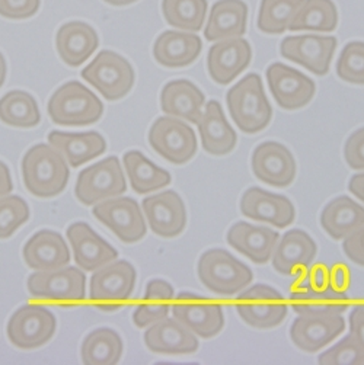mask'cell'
Here are the masks:
<instances>
[{
	"label": "cell",
	"instance_id": "6da1fadb",
	"mask_svg": "<svg viewBox=\"0 0 364 365\" xmlns=\"http://www.w3.org/2000/svg\"><path fill=\"white\" fill-rule=\"evenodd\" d=\"M21 166L25 188L35 197L51 198L67 187L69 165L50 144H35L25 153Z\"/></svg>",
	"mask_w": 364,
	"mask_h": 365
},
{
	"label": "cell",
	"instance_id": "7a4b0ae2",
	"mask_svg": "<svg viewBox=\"0 0 364 365\" xmlns=\"http://www.w3.org/2000/svg\"><path fill=\"white\" fill-rule=\"evenodd\" d=\"M232 120L245 134H257L268 127L273 109L266 96L260 75H246L226 95Z\"/></svg>",
	"mask_w": 364,
	"mask_h": 365
},
{
	"label": "cell",
	"instance_id": "3957f363",
	"mask_svg": "<svg viewBox=\"0 0 364 365\" xmlns=\"http://www.w3.org/2000/svg\"><path fill=\"white\" fill-rule=\"evenodd\" d=\"M291 309L298 314L335 313L341 314L348 309L345 291L338 289L330 279V272L316 267L296 284L290 294Z\"/></svg>",
	"mask_w": 364,
	"mask_h": 365
},
{
	"label": "cell",
	"instance_id": "277c9868",
	"mask_svg": "<svg viewBox=\"0 0 364 365\" xmlns=\"http://www.w3.org/2000/svg\"><path fill=\"white\" fill-rule=\"evenodd\" d=\"M201 284L217 296L233 297L252 282V271L225 249H210L197 267Z\"/></svg>",
	"mask_w": 364,
	"mask_h": 365
},
{
	"label": "cell",
	"instance_id": "5b68a950",
	"mask_svg": "<svg viewBox=\"0 0 364 365\" xmlns=\"http://www.w3.org/2000/svg\"><path fill=\"white\" fill-rule=\"evenodd\" d=\"M47 111L54 124L82 127L101 120L103 105L92 91L81 82L71 81L51 95Z\"/></svg>",
	"mask_w": 364,
	"mask_h": 365
},
{
	"label": "cell",
	"instance_id": "8992f818",
	"mask_svg": "<svg viewBox=\"0 0 364 365\" xmlns=\"http://www.w3.org/2000/svg\"><path fill=\"white\" fill-rule=\"evenodd\" d=\"M137 272L128 261H113L93 271L89 299L95 307L114 312L121 309L133 296Z\"/></svg>",
	"mask_w": 364,
	"mask_h": 365
},
{
	"label": "cell",
	"instance_id": "52a82bcc",
	"mask_svg": "<svg viewBox=\"0 0 364 365\" xmlns=\"http://www.w3.org/2000/svg\"><path fill=\"white\" fill-rule=\"evenodd\" d=\"M26 287L34 299L61 304H75L86 299V275L76 267L36 271L28 278Z\"/></svg>",
	"mask_w": 364,
	"mask_h": 365
},
{
	"label": "cell",
	"instance_id": "ba28073f",
	"mask_svg": "<svg viewBox=\"0 0 364 365\" xmlns=\"http://www.w3.org/2000/svg\"><path fill=\"white\" fill-rule=\"evenodd\" d=\"M82 78L106 101L123 99L134 86L133 66L114 51H101L82 70Z\"/></svg>",
	"mask_w": 364,
	"mask_h": 365
},
{
	"label": "cell",
	"instance_id": "9c48e42d",
	"mask_svg": "<svg viewBox=\"0 0 364 365\" xmlns=\"http://www.w3.org/2000/svg\"><path fill=\"white\" fill-rule=\"evenodd\" d=\"M127 191V180L116 156H109L86 169L76 180V198L85 205H95L101 201L120 197Z\"/></svg>",
	"mask_w": 364,
	"mask_h": 365
},
{
	"label": "cell",
	"instance_id": "30bf717a",
	"mask_svg": "<svg viewBox=\"0 0 364 365\" xmlns=\"http://www.w3.org/2000/svg\"><path fill=\"white\" fill-rule=\"evenodd\" d=\"M235 307L241 319L255 329H273L284 322L288 313L283 296L264 284L241 291Z\"/></svg>",
	"mask_w": 364,
	"mask_h": 365
},
{
	"label": "cell",
	"instance_id": "8fae6325",
	"mask_svg": "<svg viewBox=\"0 0 364 365\" xmlns=\"http://www.w3.org/2000/svg\"><path fill=\"white\" fill-rule=\"evenodd\" d=\"M149 143L153 150L173 165H184L197 153V135L184 121L175 117L158 118L151 131Z\"/></svg>",
	"mask_w": 364,
	"mask_h": 365
},
{
	"label": "cell",
	"instance_id": "7c38bea8",
	"mask_svg": "<svg viewBox=\"0 0 364 365\" xmlns=\"http://www.w3.org/2000/svg\"><path fill=\"white\" fill-rule=\"evenodd\" d=\"M57 320L41 304H26L18 309L8 322V338L19 349H35L46 345L54 335Z\"/></svg>",
	"mask_w": 364,
	"mask_h": 365
},
{
	"label": "cell",
	"instance_id": "4fadbf2b",
	"mask_svg": "<svg viewBox=\"0 0 364 365\" xmlns=\"http://www.w3.org/2000/svg\"><path fill=\"white\" fill-rule=\"evenodd\" d=\"M92 214L124 243H136L148 232L138 202L130 197L120 195L101 201L93 205Z\"/></svg>",
	"mask_w": 364,
	"mask_h": 365
},
{
	"label": "cell",
	"instance_id": "5bb4252c",
	"mask_svg": "<svg viewBox=\"0 0 364 365\" xmlns=\"http://www.w3.org/2000/svg\"><path fill=\"white\" fill-rule=\"evenodd\" d=\"M171 310L178 322L204 339L218 335L225 326L223 307L194 293H179Z\"/></svg>",
	"mask_w": 364,
	"mask_h": 365
},
{
	"label": "cell",
	"instance_id": "9a60e30c",
	"mask_svg": "<svg viewBox=\"0 0 364 365\" xmlns=\"http://www.w3.org/2000/svg\"><path fill=\"white\" fill-rule=\"evenodd\" d=\"M337 44L335 36H287L280 44V53L284 58L303 66L313 75L325 76L330 71Z\"/></svg>",
	"mask_w": 364,
	"mask_h": 365
},
{
	"label": "cell",
	"instance_id": "2e32d148",
	"mask_svg": "<svg viewBox=\"0 0 364 365\" xmlns=\"http://www.w3.org/2000/svg\"><path fill=\"white\" fill-rule=\"evenodd\" d=\"M345 331V320L335 313L299 314L290 327V338L299 349L315 354Z\"/></svg>",
	"mask_w": 364,
	"mask_h": 365
},
{
	"label": "cell",
	"instance_id": "e0dca14e",
	"mask_svg": "<svg viewBox=\"0 0 364 365\" xmlns=\"http://www.w3.org/2000/svg\"><path fill=\"white\" fill-rule=\"evenodd\" d=\"M141 210L148 226L159 237H176L187 226L186 204L175 191H162L144 198Z\"/></svg>",
	"mask_w": 364,
	"mask_h": 365
},
{
	"label": "cell",
	"instance_id": "ac0fdd59",
	"mask_svg": "<svg viewBox=\"0 0 364 365\" xmlns=\"http://www.w3.org/2000/svg\"><path fill=\"white\" fill-rule=\"evenodd\" d=\"M252 172L267 185L285 188L296 178V160L284 144L266 141L255 148L252 153Z\"/></svg>",
	"mask_w": 364,
	"mask_h": 365
},
{
	"label": "cell",
	"instance_id": "d6986e66",
	"mask_svg": "<svg viewBox=\"0 0 364 365\" xmlns=\"http://www.w3.org/2000/svg\"><path fill=\"white\" fill-rule=\"evenodd\" d=\"M267 79L273 98L287 111H296L306 106L316 92L312 79L281 63H273L267 68Z\"/></svg>",
	"mask_w": 364,
	"mask_h": 365
},
{
	"label": "cell",
	"instance_id": "ffe728a7",
	"mask_svg": "<svg viewBox=\"0 0 364 365\" xmlns=\"http://www.w3.org/2000/svg\"><path fill=\"white\" fill-rule=\"evenodd\" d=\"M241 211L251 220L267 223L278 229L290 226L296 218L295 205L287 197L271 194L257 187L245 191L241 200Z\"/></svg>",
	"mask_w": 364,
	"mask_h": 365
},
{
	"label": "cell",
	"instance_id": "44dd1931",
	"mask_svg": "<svg viewBox=\"0 0 364 365\" xmlns=\"http://www.w3.org/2000/svg\"><path fill=\"white\" fill-rule=\"evenodd\" d=\"M251 58V46L242 36L221 40L208 50V75L217 85L226 86L249 66Z\"/></svg>",
	"mask_w": 364,
	"mask_h": 365
},
{
	"label": "cell",
	"instance_id": "7402d4cb",
	"mask_svg": "<svg viewBox=\"0 0 364 365\" xmlns=\"http://www.w3.org/2000/svg\"><path fill=\"white\" fill-rule=\"evenodd\" d=\"M73 258L85 272H93L118 258V252L86 223H75L67 229Z\"/></svg>",
	"mask_w": 364,
	"mask_h": 365
},
{
	"label": "cell",
	"instance_id": "603a6c76",
	"mask_svg": "<svg viewBox=\"0 0 364 365\" xmlns=\"http://www.w3.org/2000/svg\"><path fill=\"white\" fill-rule=\"evenodd\" d=\"M146 329L144 344L155 354L188 355L198 351V336L175 317H165Z\"/></svg>",
	"mask_w": 364,
	"mask_h": 365
},
{
	"label": "cell",
	"instance_id": "cb8c5ba5",
	"mask_svg": "<svg viewBox=\"0 0 364 365\" xmlns=\"http://www.w3.org/2000/svg\"><path fill=\"white\" fill-rule=\"evenodd\" d=\"M49 144L67 162L70 168H79L106 150L105 138L96 131L64 133L51 131Z\"/></svg>",
	"mask_w": 364,
	"mask_h": 365
},
{
	"label": "cell",
	"instance_id": "d4e9b609",
	"mask_svg": "<svg viewBox=\"0 0 364 365\" xmlns=\"http://www.w3.org/2000/svg\"><path fill=\"white\" fill-rule=\"evenodd\" d=\"M25 264L34 271H51L69 265L70 250L63 236L53 230L35 233L22 250Z\"/></svg>",
	"mask_w": 364,
	"mask_h": 365
},
{
	"label": "cell",
	"instance_id": "484cf974",
	"mask_svg": "<svg viewBox=\"0 0 364 365\" xmlns=\"http://www.w3.org/2000/svg\"><path fill=\"white\" fill-rule=\"evenodd\" d=\"M280 235L264 226L238 222L228 232V243L255 264L271 261Z\"/></svg>",
	"mask_w": 364,
	"mask_h": 365
},
{
	"label": "cell",
	"instance_id": "4316f807",
	"mask_svg": "<svg viewBox=\"0 0 364 365\" xmlns=\"http://www.w3.org/2000/svg\"><path fill=\"white\" fill-rule=\"evenodd\" d=\"M99 38L96 31L85 22L71 21L61 25L56 35V48L67 66L79 67L96 51Z\"/></svg>",
	"mask_w": 364,
	"mask_h": 365
},
{
	"label": "cell",
	"instance_id": "83f0119b",
	"mask_svg": "<svg viewBox=\"0 0 364 365\" xmlns=\"http://www.w3.org/2000/svg\"><path fill=\"white\" fill-rule=\"evenodd\" d=\"M316 252L315 240L306 232L295 229L281 236L273 252L271 262L278 274L291 275L309 267L315 261Z\"/></svg>",
	"mask_w": 364,
	"mask_h": 365
},
{
	"label": "cell",
	"instance_id": "f1b7e54d",
	"mask_svg": "<svg viewBox=\"0 0 364 365\" xmlns=\"http://www.w3.org/2000/svg\"><path fill=\"white\" fill-rule=\"evenodd\" d=\"M203 149L211 156H226L236 145L238 137L217 101H210L198 121Z\"/></svg>",
	"mask_w": 364,
	"mask_h": 365
},
{
	"label": "cell",
	"instance_id": "f546056e",
	"mask_svg": "<svg viewBox=\"0 0 364 365\" xmlns=\"http://www.w3.org/2000/svg\"><path fill=\"white\" fill-rule=\"evenodd\" d=\"M204 93L193 82L178 79L166 83L161 93V108L166 115L198 124L203 115Z\"/></svg>",
	"mask_w": 364,
	"mask_h": 365
},
{
	"label": "cell",
	"instance_id": "4dcf8cb0",
	"mask_svg": "<svg viewBox=\"0 0 364 365\" xmlns=\"http://www.w3.org/2000/svg\"><path fill=\"white\" fill-rule=\"evenodd\" d=\"M201 50L203 43L198 35L187 31H165L155 41L153 57L163 67L178 68L193 64Z\"/></svg>",
	"mask_w": 364,
	"mask_h": 365
},
{
	"label": "cell",
	"instance_id": "1f68e13d",
	"mask_svg": "<svg viewBox=\"0 0 364 365\" xmlns=\"http://www.w3.org/2000/svg\"><path fill=\"white\" fill-rule=\"evenodd\" d=\"M248 6L242 0H217L204 29L208 41L239 38L246 32Z\"/></svg>",
	"mask_w": 364,
	"mask_h": 365
},
{
	"label": "cell",
	"instance_id": "d6a6232c",
	"mask_svg": "<svg viewBox=\"0 0 364 365\" xmlns=\"http://www.w3.org/2000/svg\"><path fill=\"white\" fill-rule=\"evenodd\" d=\"M320 225L333 239H345L364 226V207L345 195L334 198L322 210Z\"/></svg>",
	"mask_w": 364,
	"mask_h": 365
},
{
	"label": "cell",
	"instance_id": "836d02e7",
	"mask_svg": "<svg viewBox=\"0 0 364 365\" xmlns=\"http://www.w3.org/2000/svg\"><path fill=\"white\" fill-rule=\"evenodd\" d=\"M175 297L173 287L163 279H152L146 287L143 302L133 313V322L138 329H146L168 317Z\"/></svg>",
	"mask_w": 364,
	"mask_h": 365
},
{
	"label": "cell",
	"instance_id": "e575fe53",
	"mask_svg": "<svg viewBox=\"0 0 364 365\" xmlns=\"http://www.w3.org/2000/svg\"><path fill=\"white\" fill-rule=\"evenodd\" d=\"M123 162L130 185L137 194L159 191L171 184V173L146 159V156L137 150L127 152Z\"/></svg>",
	"mask_w": 364,
	"mask_h": 365
},
{
	"label": "cell",
	"instance_id": "d590c367",
	"mask_svg": "<svg viewBox=\"0 0 364 365\" xmlns=\"http://www.w3.org/2000/svg\"><path fill=\"white\" fill-rule=\"evenodd\" d=\"M123 339L108 327L91 332L81 349L82 362L85 365H114L121 359Z\"/></svg>",
	"mask_w": 364,
	"mask_h": 365
},
{
	"label": "cell",
	"instance_id": "8d00e7d4",
	"mask_svg": "<svg viewBox=\"0 0 364 365\" xmlns=\"http://www.w3.org/2000/svg\"><path fill=\"white\" fill-rule=\"evenodd\" d=\"M0 121L16 128H32L41 121L35 98L24 91L8 92L0 98Z\"/></svg>",
	"mask_w": 364,
	"mask_h": 365
},
{
	"label": "cell",
	"instance_id": "74e56055",
	"mask_svg": "<svg viewBox=\"0 0 364 365\" xmlns=\"http://www.w3.org/2000/svg\"><path fill=\"white\" fill-rule=\"evenodd\" d=\"M338 26V11L333 0H305L290 22V31L333 32Z\"/></svg>",
	"mask_w": 364,
	"mask_h": 365
},
{
	"label": "cell",
	"instance_id": "f35d334b",
	"mask_svg": "<svg viewBox=\"0 0 364 365\" xmlns=\"http://www.w3.org/2000/svg\"><path fill=\"white\" fill-rule=\"evenodd\" d=\"M207 0H163L162 12L166 22L178 29L197 32L207 16Z\"/></svg>",
	"mask_w": 364,
	"mask_h": 365
},
{
	"label": "cell",
	"instance_id": "ab89813d",
	"mask_svg": "<svg viewBox=\"0 0 364 365\" xmlns=\"http://www.w3.org/2000/svg\"><path fill=\"white\" fill-rule=\"evenodd\" d=\"M305 0H261L258 28L264 34L278 35L288 29Z\"/></svg>",
	"mask_w": 364,
	"mask_h": 365
},
{
	"label": "cell",
	"instance_id": "60d3db41",
	"mask_svg": "<svg viewBox=\"0 0 364 365\" xmlns=\"http://www.w3.org/2000/svg\"><path fill=\"white\" fill-rule=\"evenodd\" d=\"M28 218L29 207L21 197H0V239L11 237Z\"/></svg>",
	"mask_w": 364,
	"mask_h": 365
},
{
	"label": "cell",
	"instance_id": "b9f144b4",
	"mask_svg": "<svg viewBox=\"0 0 364 365\" xmlns=\"http://www.w3.org/2000/svg\"><path fill=\"white\" fill-rule=\"evenodd\" d=\"M337 75L344 82L364 85V43H348L338 58Z\"/></svg>",
	"mask_w": 364,
	"mask_h": 365
},
{
	"label": "cell",
	"instance_id": "7bdbcfd3",
	"mask_svg": "<svg viewBox=\"0 0 364 365\" xmlns=\"http://www.w3.org/2000/svg\"><path fill=\"white\" fill-rule=\"evenodd\" d=\"M318 362L320 365H363L364 348L351 335H347L337 345L320 354Z\"/></svg>",
	"mask_w": 364,
	"mask_h": 365
},
{
	"label": "cell",
	"instance_id": "ee69618b",
	"mask_svg": "<svg viewBox=\"0 0 364 365\" xmlns=\"http://www.w3.org/2000/svg\"><path fill=\"white\" fill-rule=\"evenodd\" d=\"M41 0H0V16L28 19L39 12Z\"/></svg>",
	"mask_w": 364,
	"mask_h": 365
},
{
	"label": "cell",
	"instance_id": "f6af8a7d",
	"mask_svg": "<svg viewBox=\"0 0 364 365\" xmlns=\"http://www.w3.org/2000/svg\"><path fill=\"white\" fill-rule=\"evenodd\" d=\"M347 165L354 170H364V127L354 131L344 148Z\"/></svg>",
	"mask_w": 364,
	"mask_h": 365
},
{
	"label": "cell",
	"instance_id": "bcb514c9",
	"mask_svg": "<svg viewBox=\"0 0 364 365\" xmlns=\"http://www.w3.org/2000/svg\"><path fill=\"white\" fill-rule=\"evenodd\" d=\"M343 249L350 261L364 267V226L344 239Z\"/></svg>",
	"mask_w": 364,
	"mask_h": 365
},
{
	"label": "cell",
	"instance_id": "7dc6e473",
	"mask_svg": "<svg viewBox=\"0 0 364 365\" xmlns=\"http://www.w3.org/2000/svg\"><path fill=\"white\" fill-rule=\"evenodd\" d=\"M350 335L364 348V304L355 306L350 313Z\"/></svg>",
	"mask_w": 364,
	"mask_h": 365
},
{
	"label": "cell",
	"instance_id": "c3c4849f",
	"mask_svg": "<svg viewBox=\"0 0 364 365\" xmlns=\"http://www.w3.org/2000/svg\"><path fill=\"white\" fill-rule=\"evenodd\" d=\"M14 190L12 184V176L9 172V168L0 160V197L9 195Z\"/></svg>",
	"mask_w": 364,
	"mask_h": 365
},
{
	"label": "cell",
	"instance_id": "681fc988",
	"mask_svg": "<svg viewBox=\"0 0 364 365\" xmlns=\"http://www.w3.org/2000/svg\"><path fill=\"white\" fill-rule=\"evenodd\" d=\"M348 190L354 197H357L361 202H364V172L357 173L350 179Z\"/></svg>",
	"mask_w": 364,
	"mask_h": 365
},
{
	"label": "cell",
	"instance_id": "f907efd6",
	"mask_svg": "<svg viewBox=\"0 0 364 365\" xmlns=\"http://www.w3.org/2000/svg\"><path fill=\"white\" fill-rule=\"evenodd\" d=\"M330 279H331L333 285L341 291H345V288L350 285L347 271H345V268H341V267H338L333 272H330Z\"/></svg>",
	"mask_w": 364,
	"mask_h": 365
},
{
	"label": "cell",
	"instance_id": "816d5d0a",
	"mask_svg": "<svg viewBox=\"0 0 364 365\" xmlns=\"http://www.w3.org/2000/svg\"><path fill=\"white\" fill-rule=\"evenodd\" d=\"M5 79H6V61H5L4 54L0 53V88L4 86Z\"/></svg>",
	"mask_w": 364,
	"mask_h": 365
},
{
	"label": "cell",
	"instance_id": "f5cc1de1",
	"mask_svg": "<svg viewBox=\"0 0 364 365\" xmlns=\"http://www.w3.org/2000/svg\"><path fill=\"white\" fill-rule=\"evenodd\" d=\"M103 2L108 5H113V6H127V5L137 2V0H103Z\"/></svg>",
	"mask_w": 364,
	"mask_h": 365
}]
</instances>
